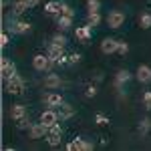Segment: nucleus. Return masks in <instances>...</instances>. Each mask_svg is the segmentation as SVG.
<instances>
[{
	"instance_id": "obj_1",
	"label": "nucleus",
	"mask_w": 151,
	"mask_h": 151,
	"mask_svg": "<svg viewBox=\"0 0 151 151\" xmlns=\"http://www.w3.org/2000/svg\"><path fill=\"white\" fill-rule=\"evenodd\" d=\"M4 89H6V93H10V95H22L24 89H26V81L16 73V75L8 77V79H4Z\"/></svg>"
},
{
	"instance_id": "obj_2",
	"label": "nucleus",
	"mask_w": 151,
	"mask_h": 151,
	"mask_svg": "<svg viewBox=\"0 0 151 151\" xmlns=\"http://www.w3.org/2000/svg\"><path fill=\"white\" fill-rule=\"evenodd\" d=\"M6 30L12 32V35H28L32 30V24L26 22V20H16V18H10L6 22Z\"/></svg>"
},
{
	"instance_id": "obj_3",
	"label": "nucleus",
	"mask_w": 151,
	"mask_h": 151,
	"mask_svg": "<svg viewBox=\"0 0 151 151\" xmlns=\"http://www.w3.org/2000/svg\"><path fill=\"white\" fill-rule=\"evenodd\" d=\"M32 67L38 73H50L55 67V60L48 57V55H35L32 57Z\"/></svg>"
},
{
	"instance_id": "obj_4",
	"label": "nucleus",
	"mask_w": 151,
	"mask_h": 151,
	"mask_svg": "<svg viewBox=\"0 0 151 151\" xmlns=\"http://www.w3.org/2000/svg\"><path fill=\"white\" fill-rule=\"evenodd\" d=\"M60 137H63V127L58 123H55L52 127H48V133H47L48 147H58L60 145Z\"/></svg>"
},
{
	"instance_id": "obj_5",
	"label": "nucleus",
	"mask_w": 151,
	"mask_h": 151,
	"mask_svg": "<svg viewBox=\"0 0 151 151\" xmlns=\"http://www.w3.org/2000/svg\"><path fill=\"white\" fill-rule=\"evenodd\" d=\"M107 24H109V28H121L125 24V12L111 10L107 14Z\"/></svg>"
},
{
	"instance_id": "obj_6",
	"label": "nucleus",
	"mask_w": 151,
	"mask_h": 151,
	"mask_svg": "<svg viewBox=\"0 0 151 151\" xmlns=\"http://www.w3.org/2000/svg\"><path fill=\"white\" fill-rule=\"evenodd\" d=\"M0 73H2V79H8L12 75H16V65L8 57H2L0 58Z\"/></svg>"
},
{
	"instance_id": "obj_7",
	"label": "nucleus",
	"mask_w": 151,
	"mask_h": 151,
	"mask_svg": "<svg viewBox=\"0 0 151 151\" xmlns=\"http://www.w3.org/2000/svg\"><path fill=\"white\" fill-rule=\"evenodd\" d=\"M67 149L69 151H91L93 149V143H89V141L83 139V137H75V139L67 145Z\"/></svg>"
},
{
	"instance_id": "obj_8",
	"label": "nucleus",
	"mask_w": 151,
	"mask_h": 151,
	"mask_svg": "<svg viewBox=\"0 0 151 151\" xmlns=\"http://www.w3.org/2000/svg\"><path fill=\"white\" fill-rule=\"evenodd\" d=\"M42 85L47 89H50V91H55V89H60L63 79H60V75H57V73H47L45 79H42Z\"/></svg>"
},
{
	"instance_id": "obj_9",
	"label": "nucleus",
	"mask_w": 151,
	"mask_h": 151,
	"mask_svg": "<svg viewBox=\"0 0 151 151\" xmlns=\"http://www.w3.org/2000/svg\"><path fill=\"white\" fill-rule=\"evenodd\" d=\"M48 133V127L42 123V121H38V123H32L30 129H28V135H30V139H40V137H47Z\"/></svg>"
},
{
	"instance_id": "obj_10",
	"label": "nucleus",
	"mask_w": 151,
	"mask_h": 151,
	"mask_svg": "<svg viewBox=\"0 0 151 151\" xmlns=\"http://www.w3.org/2000/svg\"><path fill=\"white\" fill-rule=\"evenodd\" d=\"M129 81H131V73H129L127 69H121V70H117L113 85H115L117 91H121V89H125V85H127Z\"/></svg>"
},
{
	"instance_id": "obj_11",
	"label": "nucleus",
	"mask_w": 151,
	"mask_h": 151,
	"mask_svg": "<svg viewBox=\"0 0 151 151\" xmlns=\"http://www.w3.org/2000/svg\"><path fill=\"white\" fill-rule=\"evenodd\" d=\"M42 103L47 105V107H52V109H57V107H60V105L65 103V99H63V97H60L58 93L50 91V93H47L45 97H42Z\"/></svg>"
},
{
	"instance_id": "obj_12",
	"label": "nucleus",
	"mask_w": 151,
	"mask_h": 151,
	"mask_svg": "<svg viewBox=\"0 0 151 151\" xmlns=\"http://www.w3.org/2000/svg\"><path fill=\"white\" fill-rule=\"evenodd\" d=\"M40 121H42L47 127H52L55 123H58V113L50 107V109H47V111H42V113H40Z\"/></svg>"
},
{
	"instance_id": "obj_13",
	"label": "nucleus",
	"mask_w": 151,
	"mask_h": 151,
	"mask_svg": "<svg viewBox=\"0 0 151 151\" xmlns=\"http://www.w3.org/2000/svg\"><path fill=\"white\" fill-rule=\"evenodd\" d=\"M117 48H119L117 38H103V42H101V52L103 55H115Z\"/></svg>"
},
{
	"instance_id": "obj_14",
	"label": "nucleus",
	"mask_w": 151,
	"mask_h": 151,
	"mask_svg": "<svg viewBox=\"0 0 151 151\" xmlns=\"http://www.w3.org/2000/svg\"><path fill=\"white\" fill-rule=\"evenodd\" d=\"M75 36H77V40H81V42H87L91 36H93V26L87 22L85 26H77V30H75Z\"/></svg>"
},
{
	"instance_id": "obj_15",
	"label": "nucleus",
	"mask_w": 151,
	"mask_h": 151,
	"mask_svg": "<svg viewBox=\"0 0 151 151\" xmlns=\"http://www.w3.org/2000/svg\"><path fill=\"white\" fill-rule=\"evenodd\" d=\"M135 77H137V81H139V83L149 85V83H151V67H147V65H139V67H137V73H135Z\"/></svg>"
},
{
	"instance_id": "obj_16",
	"label": "nucleus",
	"mask_w": 151,
	"mask_h": 151,
	"mask_svg": "<svg viewBox=\"0 0 151 151\" xmlns=\"http://www.w3.org/2000/svg\"><path fill=\"white\" fill-rule=\"evenodd\" d=\"M47 55L52 60H55V65L58 63V58L65 55V47H60V45H55V42H48V47H47Z\"/></svg>"
},
{
	"instance_id": "obj_17",
	"label": "nucleus",
	"mask_w": 151,
	"mask_h": 151,
	"mask_svg": "<svg viewBox=\"0 0 151 151\" xmlns=\"http://www.w3.org/2000/svg\"><path fill=\"white\" fill-rule=\"evenodd\" d=\"M58 119L60 121H67V119H70V117L75 115V109H73V105H69V103H63L60 107H58Z\"/></svg>"
},
{
	"instance_id": "obj_18",
	"label": "nucleus",
	"mask_w": 151,
	"mask_h": 151,
	"mask_svg": "<svg viewBox=\"0 0 151 151\" xmlns=\"http://www.w3.org/2000/svg\"><path fill=\"white\" fill-rule=\"evenodd\" d=\"M28 111H26V105H12L10 111H8V115H10V119H14V121H18V119H22L24 115H26Z\"/></svg>"
},
{
	"instance_id": "obj_19",
	"label": "nucleus",
	"mask_w": 151,
	"mask_h": 151,
	"mask_svg": "<svg viewBox=\"0 0 151 151\" xmlns=\"http://www.w3.org/2000/svg\"><path fill=\"white\" fill-rule=\"evenodd\" d=\"M28 8H30V6H28V2H26V0H14V2H12V14H14V16L24 14Z\"/></svg>"
},
{
	"instance_id": "obj_20",
	"label": "nucleus",
	"mask_w": 151,
	"mask_h": 151,
	"mask_svg": "<svg viewBox=\"0 0 151 151\" xmlns=\"http://www.w3.org/2000/svg\"><path fill=\"white\" fill-rule=\"evenodd\" d=\"M60 4L63 2H58V0H50L45 4V12H47L48 16H58L60 14Z\"/></svg>"
},
{
	"instance_id": "obj_21",
	"label": "nucleus",
	"mask_w": 151,
	"mask_h": 151,
	"mask_svg": "<svg viewBox=\"0 0 151 151\" xmlns=\"http://www.w3.org/2000/svg\"><path fill=\"white\" fill-rule=\"evenodd\" d=\"M57 24H58V30L67 32L70 26H73V18L67 16V14H58V16H57Z\"/></svg>"
},
{
	"instance_id": "obj_22",
	"label": "nucleus",
	"mask_w": 151,
	"mask_h": 151,
	"mask_svg": "<svg viewBox=\"0 0 151 151\" xmlns=\"http://www.w3.org/2000/svg\"><path fill=\"white\" fill-rule=\"evenodd\" d=\"M137 131H139V135H147V133L151 131V119H149V117H143V119L139 121Z\"/></svg>"
},
{
	"instance_id": "obj_23",
	"label": "nucleus",
	"mask_w": 151,
	"mask_h": 151,
	"mask_svg": "<svg viewBox=\"0 0 151 151\" xmlns=\"http://www.w3.org/2000/svg\"><path fill=\"white\" fill-rule=\"evenodd\" d=\"M139 26L145 28V30L151 28V12H143V14L139 16Z\"/></svg>"
},
{
	"instance_id": "obj_24",
	"label": "nucleus",
	"mask_w": 151,
	"mask_h": 151,
	"mask_svg": "<svg viewBox=\"0 0 151 151\" xmlns=\"http://www.w3.org/2000/svg\"><path fill=\"white\" fill-rule=\"evenodd\" d=\"M87 22L91 24V26H99L101 24V14L99 12H89L87 14Z\"/></svg>"
},
{
	"instance_id": "obj_25",
	"label": "nucleus",
	"mask_w": 151,
	"mask_h": 151,
	"mask_svg": "<svg viewBox=\"0 0 151 151\" xmlns=\"http://www.w3.org/2000/svg\"><path fill=\"white\" fill-rule=\"evenodd\" d=\"M50 42H55V45H60V47H67V42H69V40H67V36L63 35V32H57V35L52 36V40H50Z\"/></svg>"
},
{
	"instance_id": "obj_26",
	"label": "nucleus",
	"mask_w": 151,
	"mask_h": 151,
	"mask_svg": "<svg viewBox=\"0 0 151 151\" xmlns=\"http://www.w3.org/2000/svg\"><path fill=\"white\" fill-rule=\"evenodd\" d=\"M60 14H67V16H70V18H75L77 12H75V8H70L67 2H63V4H60Z\"/></svg>"
},
{
	"instance_id": "obj_27",
	"label": "nucleus",
	"mask_w": 151,
	"mask_h": 151,
	"mask_svg": "<svg viewBox=\"0 0 151 151\" xmlns=\"http://www.w3.org/2000/svg\"><path fill=\"white\" fill-rule=\"evenodd\" d=\"M30 125H32V123H30L28 115H24L22 119H18V121H16V127H18V129H30Z\"/></svg>"
},
{
	"instance_id": "obj_28",
	"label": "nucleus",
	"mask_w": 151,
	"mask_h": 151,
	"mask_svg": "<svg viewBox=\"0 0 151 151\" xmlns=\"http://www.w3.org/2000/svg\"><path fill=\"white\" fill-rule=\"evenodd\" d=\"M87 8H89V12H99L101 10V2L99 0H87Z\"/></svg>"
},
{
	"instance_id": "obj_29",
	"label": "nucleus",
	"mask_w": 151,
	"mask_h": 151,
	"mask_svg": "<svg viewBox=\"0 0 151 151\" xmlns=\"http://www.w3.org/2000/svg\"><path fill=\"white\" fill-rule=\"evenodd\" d=\"M95 123L101 125V127H103V125H109V117L103 115V113H97V115H95Z\"/></svg>"
},
{
	"instance_id": "obj_30",
	"label": "nucleus",
	"mask_w": 151,
	"mask_h": 151,
	"mask_svg": "<svg viewBox=\"0 0 151 151\" xmlns=\"http://www.w3.org/2000/svg\"><path fill=\"white\" fill-rule=\"evenodd\" d=\"M8 42H10V36H8V30H4V32L0 35V47L6 48V47H8Z\"/></svg>"
},
{
	"instance_id": "obj_31",
	"label": "nucleus",
	"mask_w": 151,
	"mask_h": 151,
	"mask_svg": "<svg viewBox=\"0 0 151 151\" xmlns=\"http://www.w3.org/2000/svg\"><path fill=\"white\" fill-rule=\"evenodd\" d=\"M117 52H119V55H123V57L129 52V45L125 42V40H119V48H117Z\"/></svg>"
},
{
	"instance_id": "obj_32",
	"label": "nucleus",
	"mask_w": 151,
	"mask_h": 151,
	"mask_svg": "<svg viewBox=\"0 0 151 151\" xmlns=\"http://www.w3.org/2000/svg\"><path fill=\"white\" fill-rule=\"evenodd\" d=\"M95 95H97V87H95V85H89V87L85 89V97H87V99H93Z\"/></svg>"
},
{
	"instance_id": "obj_33",
	"label": "nucleus",
	"mask_w": 151,
	"mask_h": 151,
	"mask_svg": "<svg viewBox=\"0 0 151 151\" xmlns=\"http://www.w3.org/2000/svg\"><path fill=\"white\" fill-rule=\"evenodd\" d=\"M81 55L79 52H73V55H69V65H79L81 63Z\"/></svg>"
},
{
	"instance_id": "obj_34",
	"label": "nucleus",
	"mask_w": 151,
	"mask_h": 151,
	"mask_svg": "<svg viewBox=\"0 0 151 151\" xmlns=\"http://www.w3.org/2000/svg\"><path fill=\"white\" fill-rule=\"evenodd\" d=\"M143 105H145L147 111H151V91H147V93L143 95Z\"/></svg>"
},
{
	"instance_id": "obj_35",
	"label": "nucleus",
	"mask_w": 151,
	"mask_h": 151,
	"mask_svg": "<svg viewBox=\"0 0 151 151\" xmlns=\"http://www.w3.org/2000/svg\"><path fill=\"white\" fill-rule=\"evenodd\" d=\"M26 2H28V6H30V8H35V6L40 4V0H26Z\"/></svg>"
},
{
	"instance_id": "obj_36",
	"label": "nucleus",
	"mask_w": 151,
	"mask_h": 151,
	"mask_svg": "<svg viewBox=\"0 0 151 151\" xmlns=\"http://www.w3.org/2000/svg\"><path fill=\"white\" fill-rule=\"evenodd\" d=\"M2 6H8V0H2Z\"/></svg>"
}]
</instances>
